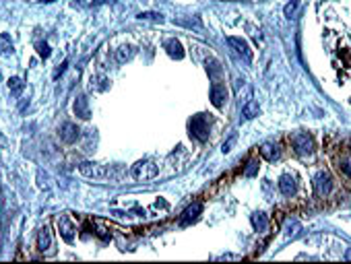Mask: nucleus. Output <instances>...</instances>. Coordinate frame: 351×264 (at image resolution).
Wrapping results in <instances>:
<instances>
[{"label": "nucleus", "instance_id": "nucleus-27", "mask_svg": "<svg viewBox=\"0 0 351 264\" xmlns=\"http://www.w3.org/2000/svg\"><path fill=\"white\" fill-rule=\"evenodd\" d=\"M298 229H300V225H298L296 221H294V223H289V233H291V235H296V233H298Z\"/></svg>", "mask_w": 351, "mask_h": 264}, {"label": "nucleus", "instance_id": "nucleus-5", "mask_svg": "<svg viewBox=\"0 0 351 264\" xmlns=\"http://www.w3.org/2000/svg\"><path fill=\"white\" fill-rule=\"evenodd\" d=\"M132 178L134 180H151V178H155L159 174V167L153 163V161H138L136 165H132Z\"/></svg>", "mask_w": 351, "mask_h": 264}, {"label": "nucleus", "instance_id": "nucleus-25", "mask_svg": "<svg viewBox=\"0 0 351 264\" xmlns=\"http://www.w3.org/2000/svg\"><path fill=\"white\" fill-rule=\"evenodd\" d=\"M35 48H38V54L42 56V58H48V56L52 54V52H50V45L45 43V41H40L38 45H35Z\"/></svg>", "mask_w": 351, "mask_h": 264}, {"label": "nucleus", "instance_id": "nucleus-7", "mask_svg": "<svg viewBox=\"0 0 351 264\" xmlns=\"http://www.w3.org/2000/svg\"><path fill=\"white\" fill-rule=\"evenodd\" d=\"M225 101H227V87L221 81H215L211 85V103H213L215 108H223Z\"/></svg>", "mask_w": 351, "mask_h": 264}, {"label": "nucleus", "instance_id": "nucleus-28", "mask_svg": "<svg viewBox=\"0 0 351 264\" xmlns=\"http://www.w3.org/2000/svg\"><path fill=\"white\" fill-rule=\"evenodd\" d=\"M347 260H351V250H347V256H345Z\"/></svg>", "mask_w": 351, "mask_h": 264}, {"label": "nucleus", "instance_id": "nucleus-29", "mask_svg": "<svg viewBox=\"0 0 351 264\" xmlns=\"http://www.w3.org/2000/svg\"><path fill=\"white\" fill-rule=\"evenodd\" d=\"M40 2H54V0H40Z\"/></svg>", "mask_w": 351, "mask_h": 264}, {"label": "nucleus", "instance_id": "nucleus-3", "mask_svg": "<svg viewBox=\"0 0 351 264\" xmlns=\"http://www.w3.org/2000/svg\"><path fill=\"white\" fill-rule=\"evenodd\" d=\"M312 186H314V194H316V196H318V198H326V196H329V194L333 192L335 180H333V176H331L326 169H320L318 174L314 176Z\"/></svg>", "mask_w": 351, "mask_h": 264}, {"label": "nucleus", "instance_id": "nucleus-8", "mask_svg": "<svg viewBox=\"0 0 351 264\" xmlns=\"http://www.w3.org/2000/svg\"><path fill=\"white\" fill-rule=\"evenodd\" d=\"M54 248V235H52V229L50 227H42L40 233H38V250L42 252V254H48V252H52Z\"/></svg>", "mask_w": 351, "mask_h": 264}, {"label": "nucleus", "instance_id": "nucleus-21", "mask_svg": "<svg viewBox=\"0 0 351 264\" xmlns=\"http://www.w3.org/2000/svg\"><path fill=\"white\" fill-rule=\"evenodd\" d=\"M339 169H341V174L351 178V159L349 157H341L339 159Z\"/></svg>", "mask_w": 351, "mask_h": 264}, {"label": "nucleus", "instance_id": "nucleus-24", "mask_svg": "<svg viewBox=\"0 0 351 264\" xmlns=\"http://www.w3.org/2000/svg\"><path fill=\"white\" fill-rule=\"evenodd\" d=\"M298 6H300V0H291V2L285 6V10H283L285 17H287V19L294 17V15H296V10H298Z\"/></svg>", "mask_w": 351, "mask_h": 264}, {"label": "nucleus", "instance_id": "nucleus-14", "mask_svg": "<svg viewBox=\"0 0 351 264\" xmlns=\"http://www.w3.org/2000/svg\"><path fill=\"white\" fill-rule=\"evenodd\" d=\"M166 50H168V54L172 56V58H176V60H182V58H184L182 43H180L178 39H170V41L166 43Z\"/></svg>", "mask_w": 351, "mask_h": 264}, {"label": "nucleus", "instance_id": "nucleus-18", "mask_svg": "<svg viewBox=\"0 0 351 264\" xmlns=\"http://www.w3.org/2000/svg\"><path fill=\"white\" fill-rule=\"evenodd\" d=\"M207 71H209V75H211V78H213V83L215 81H219V76H221V66H219V62H215V60H207Z\"/></svg>", "mask_w": 351, "mask_h": 264}, {"label": "nucleus", "instance_id": "nucleus-1", "mask_svg": "<svg viewBox=\"0 0 351 264\" xmlns=\"http://www.w3.org/2000/svg\"><path fill=\"white\" fill-rule=\"evenodd\" d=\"M81 174L85 178H93V180H118L120 174H116V171L110 167V165H99V163H81Z\"/></svg>", "mask_w": 351, "mask_h": 264}, {"label": "nucleus", "instance_id": "nucleus-9", "mask_svg": "<svg viewBox=\"0 0 351 264\" xmlns=\"http://www.w3.org/2000/svg\"><path fill=\"white\" fill-rule=\"evenodd\" d=\"M227 43L231 45V48L233 50H236L240 56H242V58L246 60V62H252V50H250V45H248V41H246V39H242V38H227Z\"/></svg>", "mask_w": 351, "mask_h": 264}, {"label": "nucleus", "instance_id": "nucleus-19", "mask_svg": "<svg viewBox=\"0 0 351 264\" xmlns=\"http://www.w3.org/2000/svg\"><path fill=\"white\" fill-rule=\"evenodd\" d=\"M8 52H13V39L6 33H2L0 36V54H8Z\"/></svg>", "mask_w": 351, "mask_h": 264}, {"label": "nucleus", "instance_id": "nucleus-4", "mask_svg": "<svg viewBox=\"0 0 351 264\" xmlns=\"http://www.w3.org/2000/svg\"><path fill=\"white\" fill-rule=\"evenodd\" d=\"M289 143H291V147H294V151L298 153V155H312L314 153V149H316V145H314V139L310 134H306V132H296V134H291L289 136Z\"/></svg>", "mask_w": 351, "mask_h": 264}, {"label": "nucleus", "instance_id": "nucleus-26", "mask_svg": "<svg viewBox=\"0 0 351 264\" xmlns=\"http://www.w3.org/2000/svg\"><path fill=\"white\" fill-rule=\"evenodd\" d=\"M138 19H145V21H163V17L159 15V13H140L138 15Z\"/></svg>", "mask_w": 351, "mask_h": 264}, {"label": "nucleus", "instance_id": "nucleus-6", "mask_svg": "<svg viewBox=\"0 0 351 264\" xmlns=\"http://www.w3.org/2000/svg\"><path fill=\"white\" fill-rule=\"evenodd\" d=\"M56 225H58V233L62 235L64 242L73 244L75 242V225H73V221H70L66 215H60L56 219Z\"/></svg>", "mask_w": 351, "mask_h": 264}, {"label": "nucleus", "instance_id": "nucleus-11", "mask_svg": "<svg viewBox=\"0 0 351 264\" xmlns=\"http://www.w3.org/2000/svg\"><path fill=\"white\" fill-rule=\"evenodd\" d=\"M279 190H281V194H283V196H294L296 190H298L296 178L291 176V174L281 176V180H279Z\"/></svg>", "mask_w": 351, "mask_h": 264}, {"label": "nucleus", "instance_id": "nucleus-23", "mask_svg": "<svg viewBox=\"0 0 351 264\" xmlns=\"http://www.w3.org/2000/svg\"><path fill=\"white\" fill-rule=\"evenodd\" d=\"M256 171H259V161H256V159H250V161H248V167L244 169V176L252 178V176H256Z\"/></svg>", "mask_w": 351, "mask_h": 264}, {"label": "nucleus", "instance_id": "nucleus-17", "mask_svg": "<svg viewBox=\"0 0 351 264\" xmlns=\"http://www.w3.org/2000/svg\"><path fill=\"white\" fill-rule=\"evenodd\" d=\"M252 225H254L256 231H264V229L268 227L266 215H264V213H256V215H252Z\"/></svg>", "mask_w": 351, "mask_h": 264}, {"label": "nucleus", "instance_id": "nucleus-2", "mask_svg": "<svg viewBox=\"0 0 351 264\" xmlns=\"http://www.w3.org/2000/svg\"><path fill=\"white\" fill-rule=\"evenodd\" d=\"M188 130H190L192 139L205 143L209 139V132H211V122L205 113H198V116H192V120L188 122Z\"/></svg>", "mask_w": 351, "mask_h": 264}, {"label": "nucleus", "instance_id": "nucleus-22", "mask_svg": "<svg viewBox=\"0 0 351 264\" xmlns=\"http://www.w3.org/2000/svg\"><path fill=\"white\" fill-rule=\"evenodd\" d=\"M134 52H132V48H128V45H124V48H120L118 52H116V56H118V62H124V60H128L132 56Z\"/></svg>", "mask_w": 351, "mask_h": 264}, {"label": "nucleus", "instance_id": "nucleus-16", "mask_svg": "<svg viewBox=\"0 0 351 264\" xmlns=\"http://www.w3.org/2000/svg\"><path fill=\"white\" fill-rule=\"evenodd\" d=\"M259 112H261L259 103H256V101H248V103H246V106L242 108V116H244L246 120H250V118H254V116H259Z\"/></svg>", "mask_w": 351, "mask_h": 264}, {"label": "nucleus", "instance_id": "nucleus-10", "mask_svg": "<svg viewBox=\"0 0 351 264\" xmlns=\"http://www.w3.org/2000/svg\"><path fill=\"white\" fill-rule=\"evenodd\" d=\"M58 132H60V139H62L66 145H73V143H77L81 130H79V126H77V124H73V122H64Z\"/></svg>", "mask_w": 351, "mask_h": 264}, {"label": "nucleus", "instance_id": "nucleus-13", "mask_svg": "<svg viewBox=\"0 0 351 264\" xmlns=\"http://www.w3.org/2000/svg\"><path fill=\"white\" fill-rule=\"evenodd\" d=\"M75 113L79 118H83V120H89L91 118V110H89V101L87 97H79L75 101Z\"/></svg>", "mask_w": 351, "mask_h": 264}, {"label": "nucleus", "instance_id": "nucleus-12", "mask_svg": "<svg viewBox=\"0 0 351 264\" xmlns=\"http://www.w3.org/2000/svg\"><path fill=\"white\" fill-rule=\"evenodd\" d=\"M201 211H203V204L201 202H192L188 209H186L184 213H182V219H180V225H190L192 221H196L198 219V215H201Z\"/></svg>", "mask_w": 351, "mask_h": 264}, {"label": "nucleus", "instance_id": "nucleus-20", "mask_svg": "<svg viewBox=\"0 0 351 264\" xmlns=\"http://www.w3.org/2000/svg\"><path fill=\"white\" fill-rule=\"evenodd\" d=\"M8 89H10V93L19 95V93H21V89H23V78H19V76L8 78Z\"/></svg>", "mask_w": 351, "mask_h": 264}, {"label": "nucleus", "instance_id": "nucleus-15", "mask_svg": "<svg viewBox=\"0 0 351 264\" xmlns=\"http://www.w3.org/2000/svg\"><path fill=\"white\" fill-rule=\"evenodd\" d=\"M279 147L277 145H271V143H266V145H263L261 147V155L266 159V161H275V159L279 157Z\"/></svg>", "mask_w": 351, "mask_h": 264}]
</instances>
